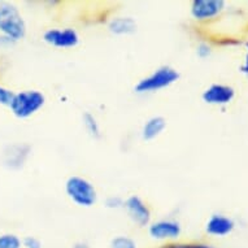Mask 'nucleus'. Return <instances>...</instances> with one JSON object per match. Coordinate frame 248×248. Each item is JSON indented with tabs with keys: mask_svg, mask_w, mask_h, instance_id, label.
<instances>
[{
	"mask_svg": "<svg viewBox=\"0 0 248 248\" xmlns=\"http://www.w3.org/2000/svg\"><path fill=\"white\" fill-rule=\"evenodd\" d=\"M181 74L170 65H161L146 77L140 78L134 86V93L138 95H148L168 89L179 81Z\"/></svg>",
	"mask_w": 248,
	"mask_h": 248,
	"instance_id": "f257e3e1",
	"label": "nucleus"
},
{
	"mask_svg": "<svg viewBox=\"0 0 248 248\" xmlns=\"http://www.w3.org/2000/svg\"><path fill=\"white\" fill-rule=\"evenodd\" d=\"M66 196L76 205L81 208H91L98 202V191L94 183L81 175H70L64 185Z\"/></svg>",
	"mask_w": 248,
	"mask_h": 248,
	"instance_id": "7ed1b4c3",
	"label": "nucleus"
},
{
	"mask_svg": "<svg viewBox=\"0 0 248 248\" xmlns=\"http://www.w3.org/2000/svg\"><path fill=\"white\" fill-rule=\"evenodd\" d=\"M124 202H125V199L121 196L110 195L106 199V208H108V209H122Z\"/></svg>",
	"mask_w": 248,
	"mask_h": 248,
	"instance_id": "412c9836",
	"label": "nucleus"
},
{
	"mask_svg": "<svg viewBox=\"0 0 248 248\" xmlns=\"http://www.w3.org/2000/svg\"><path fill=\"white\" fill-rule=\"evenodd\" d=\"M13 96H15V91H12L8 87H5V86L0 85V106L8 107L9 108Z\"/></svg>",
	"mask_w": 248,
	"mask_h": 248,
	"instance_id": "6ab92c4d",
	"label": "nucleus"
},
{
	"mask_svg": "<svg viewBox=\"0 0 248 248\" xmlns=\"http://www.w3.org/2000/svg\"><path fill=\"white\" fill-rule=\"evenodd\" d=\"M22 248H43V242L38 236L26 235L22 239Z\"/></svg>",
	"mask_w": 248,
	"mask_h": 248,
	"instance_id": "aec40b11",
	"label": "nucleus"
},
{
	"mask_svg": "<svg viewBox=\"0 0 248 248\" xmlns=\"http://www.w3.org/2000/svg\"><path fill=\"white\" fill-rule=\"evenodd\" d=\"M26 22L20 9L9 1H0V34L9 42H18L26 35Z\"/></svg>",
	"mask_w": 248,
	"mask_h": 248,
	"instance_id": "f03ea898",
	"label": "nucleus"
},
{
	"mask_svg": "<svg viewBox=\"0 0 248 248\" xmlns=\"http://www.w3.org/2000/svg\"><path fill=\"white\" fill-rule=\"evenodd\" d=\"M157 248H218L207 242H170L163 243Z\"/></svg>",
	"mask_w": 248,
	"mask_h": 248,
	"instance_id": "2eb2a0df",
	"label": "nucleus"
},
{
	"mask_svg": "<svg viewBox=\"0 0 248 248\" xmlns=\"http://www.w3.org/2000/svg\"><path fill=\"white\" fill-rule=\"evenodd\" d=\"M236 228L235 221L222 213L212 215L205 222V232L215 238H226L234 232Z\"/></svg>",
	"mask_w": 248,
	"mask_h": 248,
	"instance_id": "9b49d317",
	"label": "nucleus"
},
{
	"mask_svg": "<svg viewBox=\"0 0 248 248\" xmlns=\"http://www.w3.org/2000/svg\"><path fill=\"white\" fill-rule=\"evenodd\" d=\"M244 47H246V55H244L243 62L239 68V72L243 74L244 77H248V41L244 43Z\"/></svg>",
	"mask_w": 248,
	"mask_h": 248,
	"instance_id": "4be33fe9",
	"label": "nucleus"
},
{
	"mask_svg": "<svg viewBox=\"0 0 248 248\" xmlns=\"http://www.w3.org/2000/svg\"><path fill=\"white\" fill-rule=\"evenodd\" d=\"M122 209L126 212L129 220L138 228H148V225L152 222V213L150 207L140 196H127L124 202Z\"/></svg>",
	"mask_w": 248,
	"mask_h": 248,
	"instance_id": "0eeeda50",
	"label": "nucleus"
},
{
	"mask_svg": "<svg viewBox=\"0 0 248 248\" xmlns=\"http://www.w3.org/2000/svg\"><path fill=\"white\" fill-rule=\"evenodd\" d=\"M107 28H108V31L113 35L126 37V35H133L137 33L138 24L130 16H116L110 18Z\"/></svg>",
	"mask_w": 248,
	"mask_h": 248,
	"instance_id": "f8f14e48",
	"label": "nucleus"
},
{
	"mask_svg": "<svg viewBox=\"0 0 248 248\" xmlns=\"http://www.w3.org/2000/svg\"><path fill=\"white\" fill-rule=\"evenodd\" d=\"M46 96L39 90H22L15 93L9 109L20 120L33 117L45 107Z\"/></svg>",
	"mask_w": 248,
	"mask_h": 248,
	"instance_id": "20e7f679",
	"label": "nucleus"
},
{
	"mask_svg": "<svg viewBox=\"0 0 248 248\" xmlns=\"http://www.w3.org/2000/svg\"><path fill=\"white\" fill-rule=\"evenodd\" d=\"M0 248H22L21 238L13 232L0 234Z\"/></svg>",
	"mask_w": 248,
	"mask_h": 248,
	"instance_id": "f3484780",
	"label": "nucleus"
},
{
	"mask_svg": "<svg viewBox=\"0 0 248 248\" xmlns=\"http://www.w3.org/2000/svg\"><path fill=\"white\" fill-rule=\"evenodd\" d=\"M202 99L208 106L226 107L235 99V89L225 83H212L203 91Z\"/></svg>",
	"mask_w": 248,
	"mask_h": 248,
	"instance_id": "9d476101",
	"label": "nucleus"
},
{
	"mask_svg": "<svg viewBox=\"0 0 248 248\" xmlns=\"http://www.w3.org/2000/svg\"><path fill=\"white\" fill-rule=\"evenodd\" d=\"M167 126L168 122L163 116H152L143 124L140 137L144 142H152L163 134Z\"/></svg>",
	"mask_w": 248,
	"mask_h": 248,
	"instance_id": "ddd939ff",
	"label": "nucleus"
},
{
	"mask_svg": "<svg viewBox=\"0 0 248 248\" xmlns=\"http://www.w3.org/2000/svg\"><path fill=\"white\" fill-rule=\"evenodd\" d=\"M72 248H91V246L86 240H77V242H74Z\"/></svg>",
	"mask_w": 248,
	"mask_h": 248,
	"instance_id": "5701e85b",
	"label": "nucleus"
},
{
	"mask_svg": "<svg viewBox=\"0 0 248 248\" xmlns=\"http://www.w3.org/2000/svg\"><path fill=\"white\" fill-rule=\"evenodd\" d=\"M226 8L224 0H194L190 5V15L198 22L216 20Z\"/></svg>",
	"mask_w": 248,
	"mask_h": 248,
	"instance_id": "1a4fd4ad",
	"label": "nucleus"
},
{
	"mask_svg": "<svg viewBox=\"0 0 248 248\" xmlns=\"http://www.w3.org/2000/svg\"><path fill=\"white\" fill-rule=\"evenodd\" d=\"M43 42L53 48H74L79 45V34L73 28H51L43 33Z\"/></svg>",
	"mask_w": 248,
	"mask_h": 248,
	"instance_id": "6e6552de",
	"label": "nucleus"
},
{
	"mask_svg": "<svg viewBox=\"0 0 248 248\" xmlns=\"http://www.w3.org/2000/svg\"><path fill=\"white\" fill-rule=\"evenodd\" d=\"M195 53L199 59H203L204 60V59H208V57L212 56V53H213V47H212L211 43H208V42H200L199 45L196 46Z\"/></svg>",
	"mask_w": 248,
	"mask_h": 248,
	"instance_id": "a211bd4d",
	"label": "nucleus"
},
{
	"mask_svg": "<svg viewBox=\"0 0 248 248\" xmlns=\"http://www.w3.org/2000/svg\"><path fill=\"white\" fill-rule=\"evenodd\" d=\"M147 229L151 239L161 243L178 242L179 236L182 235V225L174 218H161V220L152 221Z\"/></svg>",
	"mask_w": 248,
	"mask_h": 248,
	"instance_id": "39448f33",
	"label": "nucleus"
},
{
	"mask_svg": "<svg viewBox=\"0 0 248 248\" xmlns=\"http://www.w3.org/2000/svg\"><path fill=\"white\" fill-rule=\"evenodd\" d=\"M82 125H83L86 133L93 139L102 138V127H100V124L95 114H93L91 112H83L82 113Z\"/></svg>",
	"mask_w": 248,
	"mask_h": 248,
	"instance_id": "4468645a",
	"label": "nucleus"
},
{
	"mask_svg": "<svg viewBox=\"0 0 248 248\" xmlns=\"http://www.w3.org/2000/svg\"><path fill=\"white\" fill-rule=\"evenodd\" d=\"M31 155V146L29 143H9L1 151V163L9 170H20L26 165Z\"/></svg>",
	"mask_w": 248,
	"mask_h": 248,
	"instance_id": "423d86ee",
	"label": "nucleus"
},
{
	"mask_svg": "<svg viewBox=\"0 0 248 248\" xmlns=\"http://www.w3.org/2000/svg\"><path fill=\"white\" fill-rule=\"evenodd\" d=\"M108 248H138V243L129 235H116L110 239Z\"/></svg>",
	"mask_w": 248,
	"mask_h": 248,
	"instance_id": "dca6fc26",
	"label": "nucleus"
}]
</instances>
